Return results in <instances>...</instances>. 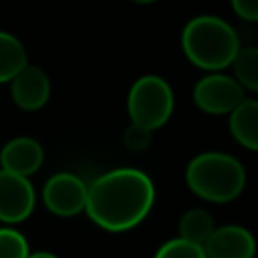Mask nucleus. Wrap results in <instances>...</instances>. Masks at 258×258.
<instances>
[{
	"instance_id": "13",
	"label": "nucleus",
	"mask_w": 258,
	"mask_h": 258,
	"mask_svg": "<svg viewBox=\"0 0 258 258\" xmlns=\"http://www.w3.org/2000/svg\"><path fill=\"white\" fill-rule=\"evenodd\" d=\"M177 230H179V238L181 240H187V242L204 246L206 240L216 230V224H214V218H212L210 212H206L202 208H191L181 216Z\"/></svg>"
},
{
	"instance_id": "19",
	"label": "nucleus",
	"mask_w": 258,
	"mask_h": 258,
	"mask_svg": "<svg viewBox=\"0 0 258 258\" xmlns=\"http://www.w3.org/2000/svg\"><path fill=\"white\" fill-rule=\"evenodd\" d=\"M28 258H58V256L52 252H30Z\"/></svg>"
},
{
	"instance_id": "8",
	"label": "nucleus",
	"mask_w": 258,
	"mask_h": 258,
	"mask_svg": "<svg viewBox=\"0 0 258 258\" xmlns=\"http://www.w3.org/2000/svg\"><path fill=\"white\" fill-rule=\"evenodd\" d=\"M206 258H254L256 240L250 230L228 224L212 232L204 244Z\"/></svg>"
},
{
	"instance_id": "6",
	"label": "nucleus",
	"mask_w": 258,
	"mask_h": 258,
	"mask_svg": "<svg viewBox=\"0 0 258 258\" xmlns=\"http://www.w3.org/2000/svg\"><path fill=\"white\" fill-rule=\"evenodd\" d=\"M42 202L54 216H77L85 210L87 204V183L75 173H54L42 187Z\"/></svg>"
},
{
	"instance_id": "15",
	"label": "nucleus",
	"mask_w": 258,
	"mask_h": 258,
	"mask_svg": "<svg viewBox=\"0 0 258 258\" xmlns=\"http://www.w3.org/2000/svg\"><path fill=\"white\" fill-rule=\"evenodd\" d=\"M30 248L18 230L12 226H2L0 228V258H28Z\"/></svg>"
},
{
	"instance_id": "20",
	"label": "nucleus",
	"mask_w": 258,
	"mask_h": 258,
	"mask_svg": "<svg viewBox=\"0 0 258 258\" xmlns=\"http://www.w3.org/2000/svg\"><path fill=\"white\" fill-rule=\"evenodd\" d=\"M133 2H139V4H149V2H155V0H133Z\"/></svg>"
},
{
	"instance_id": "7",
	"label": "nucleus",
	"mask_w": 258,
	"mask_h": 258,
	"mask_svg": "<svg viewBox=\"0 0 258 258\" xmlns=\"http://www.w3.org/2000/svg\"><path fill=\"white\" fill-rule=\"evenodd\" d=\"M36 194L28 177L0 169V222L6 226L24 222L34 210Z\"/></svg>"
},
{
	"instance_id": "14",
	"label": "nucleus",
	"mask_w": 258,
	"mask_h": 258,
	"mask_svg": "<svg viewBox=\"0 0 258 258\" xmlns=\"http://www.w3.org/2000/svg\"><path fill=\"white\" fill-rule=\"evenodd\" d=\"M234 79L242 85V89H250L258 93V46L240 48L232 60Z\"/></svg>"
},
{
	"instance_id": "11",
	"label": "nucleus",
	"mask_w": 258,
	"mask_h": 258,
	"mask_svg": "<svg viewBox=\"0 0 258 258\" xmlns=\"http://www.w3.org/2000/svg\"><path fill=\"white\" fill-rule=\"evenodd\" d=\"M230 131L242 147L258 151V101L256 99H244L230 113Z\"/></svg>"
},
{
	"instance_id": "4",
	"label": "nucleus",
	"mask_w": 258,
	"mask_h": 258,
	"mask_svg": "<svg viewBox=\"0 0 258 258\" xmlns=\"http://www.w3.org/2000/svg\"><path fill=\"white\" fill-rule=\"evenodd\" d=\"M127 111L135 125L149 131L165 125L173 113V91L157 75L139 77L127 95Z\"/></svg>"
},
{
	"instance_id": "10",
	"label": "nucleus",
	"mask_w": 258,
	"mask_h": 258,
	"mask_svg": "<svg viewBox=\"0 0 258 258\" xmlns=\"http://www.w3.org/2000/svg\"><path fill=\"white\" fill-rule=\"evenodd\" d=\"M44 161L42 145L32 137H14L0 151V169L30 177L40 169Z\"/></svg>"
},
{
	"instance_id": "18",
	"label": "nucleus",
	"mask_w": 258,
	"mask_h": 258,
	"mask_svg": "<svg viewBox=\"0 0 258 258\" xmlns=\"http://www.w3.org/2000/svg\"><path fill=\"white\" fill-rule=\"evenodd\" d=\"M234 12L248 22H258V0H232Z\"/></svg>"
},
{
	"instance_id": "9",
	"label": "nucleus",
	"mask_w": 258,
	"mask_h": 258,
	"mask_svg": "<svg viewBox=\"0 0 258 258\" xmlns=\"http://www.w3.org/2000/svg\"><path fill=\"white\" fill-rule=\"evenodd\" d=\"M10 95L18 109L38 111L46 105L50 97V81L40 67L26 64L10 81Z\"/></svg>"
},
{
	"instance_id": "2",
	"label": "nucleus",
	"mask_w": 258,
	"mask_h": 258,
	"mask_svg": "<svg viewBox=\"0 0 258 258\" xmlns=\"http://www.w3.org/2000/svg\"><path fill=\"white\" fill-rule=\"evenodd\" d=\"M181 46L191 64L218 73L232 64L240 50L238 32L218 16H196L181 32Z\"/></svg>"
},
{
	"instance_id": "16",
	"label": "nucleus",
	"mask_w": 258,
	"mask_h": 258,
	"mask_svg": "<svg viewBox=\"0 0 258 258\" xmlns=\"http://www.w3.org/2000/svg\"><path fill=\"white\" fill-rule=\"evenodd\" d=\"M155 258H206L204 246L181 240V238H173L167 240L157 252Z\"/></svg>"
},
{
	"instance_id": "1",
	"label": "nucleus",
	"mask_w": 258,
	"mask_h": 258,
	"mask_svg": "<svg viewBox=\"0 0 258 258\" xmlns=\"http://www.w3.org/2000/svg\"><path fill=\"white\" fill-rule=\"evenodd\" d=\"M155 200L149 175L135 167H117L87 185V216L109 232H125L145 220Z\"/></svg>"
},
{
	"instance_id": "5",
	"label": "nucleus",
	"mask_w": 258,
	"mask_h": 258,
	"mask_svg": "<svg viewBox=\"0 0 258 258\" xmlns=\"http://www.w3.org/2000/svg\"><path fill=\"white\" fill-rule=\"evenodd\" d=\"M191 95L198 109L210 115H230L244 101L242 85L234 77L222 73H210L202 77L196 83Z\"/></svg>"
},
{
	"instance_id": "12",
	"label": "nucleus",
	"mask_w": 258,
	"mask_h": 258,
	"mask_svg": "<svg viewBox=\"0 0 258 258\" xmlns=\"http://www.w3.org/2000/svg\"><path fill=\"white\" fill-rule=\"evenodd\" d=\"M26 64L24 44L14 34L0 30V83H10Z\"/></svg>"
},
{
	"instance_id": "17",
	"label": "nucleus",
	"mask_w": 258,
	"mask_h": 258,
	"mask_svg": "<svg viewBox=\"0 0 258 258\" xmlns=\"http://www.w3.org/2000/svg\"><path fill=\"white\" fill-rule=\"evenodd\" d=\"M123 143L127 149L131 151H143L149 147L151 143V131L141 127V125H135L131 123L127 129H125V135H123Z\"/></svg>"
},
{
	"instance_id": "3",
	"label": "nucleus",
	"mask_w": 258,
	"mask_h": 258,
	"mask_svg": "<svg viewBox=\"0 0 258 258\" xmlns=\"http://www.w3.org/2000/svg\"><path fill=\"white\" fill-rule=\"evenodd\" d=\"M185 183L206 202L228 204L242 194L246 185V169L234 155L206 151L187 163Z\"/></svg>"
}]
</instances>
